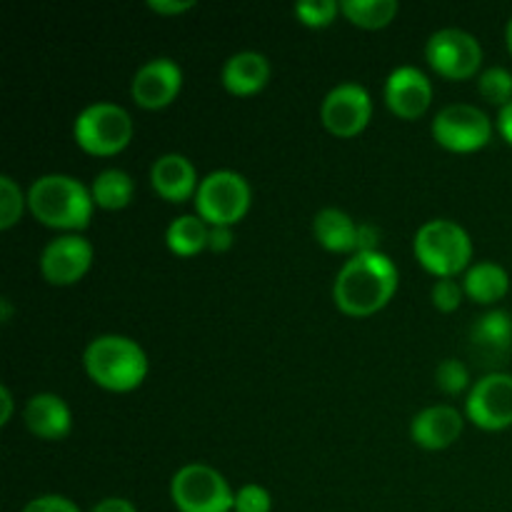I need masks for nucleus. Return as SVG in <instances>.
Returning a JSON list of instances; mask_svg holds the SVG:
<instances>
[{
    "label": "nucleus",
    "instance_id": "473e14b6",
    "mask_svg": "<svg viewBox=\"0 0 512 512\" xmlns=\"http://www.w3.org/2000/svg\"><path fill=\"white\" fill-rule=\"evenodd\" d=\"M208 248L213 253H225V250L233 248V228H228V225H210Z\"/></svg>",
    "mask_w": 512,
    "mask_h": 512
},
{
    "label": "nucleus",
    "instance_id": "0eeeda50",
    "mask_svg": "<svg viewBox=\"0 0 512 512\" xmlns=\"http://www.w3.org/2000/svg\"><path fill=\"white\" fill-rule=\"evenodd\" d=\"M250 193L248 180L235 170H213L205 175L195 193V210L208 225H228L245 218L250 210Z\"/></svg>",
    "mask_w": 512,
    "mask_h": 512
},
{
    "label": "nucleus",
    "instance_id": "6ab92c4d",
    "mask_svg": "<svg viewBox=\"0 0 512 512\" xmlns=\"http://www.w3.org/2000/svg\"><path fill=\"white\" fill-rule=\"evenodd\" d=\"M313 235L330 253H353L358 245V223L340 208H323L313 218Z\"/></svg>",
    "mask_w": 512,
    "mask_h": 512
},
{
    "label": "nucleus",
    "instance_id": "f03ea898",
    "mask_svg": "<svg viewBox=\"0 0 512 512\" xmlns=\"http://www.w3.org/2000/svg\"><path fill=\"white\" fill-rule=\"evenodd\" d=\"M28 208L55 230H83L93 218V195L78 178L63 173L40 175L28 190Z\"/></svg>",
    "mask_w": 512,
    "mask_h": 512
},
{
    "label": "nucleus",
    "instance_id": "a211bd4d",
    "mask_svg": "<svg viewBox=\"0 0 512 512\" xmlns=\"http://www.w3.org/2000/svg\"><path fill=\"white\" fill-rule=\"evenodd\" d=\"M220 80H223L225 90L233 95H255L263 90L270 80V63L263 53L255 50H240L225 60L223 70H220Z\"/></svg>",
    "mask_w": 512,
    "mask_h": 512
},
{
    "label": "nucleus",
    "instance_id": "4be33fe9",
    "mask_svg": "<svg viewBox=\"0 0 512 512\" xmlns=\"http://www.w3.org/2000/svg\"><path fill=\"white\" fill-rule=\"evenodd\" d=\"M208 235L210 225L200 215H180L165 230V243L175 255L190 258L208 248Z\"/></svg>",
    "mask_w": 512,
    "mask_h": 512
},
{
    "label": "nucleus",
    "instance_id": "7ed1b4c3",
    "mask_svg": "<svg viewBox=\"0 0 512 512\" xmlns=\"http://www.w3.org/2000/svg\"><path fill=\"white\" fill-rule=\"evenodd\" d=\"M83 365L90 380L110 393H130L140 388L148 375V355L125 335H100L90 340Z\"/></svg>",
    "mask_w": 512,
    "mask_h": 512
},
{
    "label": "nucleus",
    "instance_id": "2f4dec72",
    "mask_svg": "<svg viewBox=\"0 0 512 512\" xmlns=\"http://www.w3.org/2000/svg\"><path fill=\"white\" fill-rule=\"evenodd\" d=\"M380 230L373 223L358 225V245H355V255L358 253H378Z\"/></svg>",
    "mask_w": 512,
    "mask_h": 512
},
{
    "label": "nucleus",
    "instance_id": "58836bf2",
    "mask_svg": "<svg viewBox=\"0 0 512 512\" xmlns=\"http://www.w3.org/2000/svg\"><path fill=\"white\" fill-rule=\"evenodd\" d=\"M505 43H508V50L512 55V18L508 20V28H505Z\"/></svg>",
    "mask_w": 512,
    "mask_h": 512
},
{
    "label": "nucleus",
    "instance_id": "b1692460",
    "mask_svg": "<svg viewBox=\"0 0 512 512\" xmlns=\"http://www.w3.org/2000/svg\"><path fill=\"white\" fill-rule=\"evenodd\" d=\"M473 343L485 353H505L512 343V318L505 310H490L473 325Z\"/></svg>",
    "mask_w": 512,
    "mask_h": 512
},
{
    "label": "nucleus",
    "instance_id": "cd10ccee",
    "mask_svg": "<svg viewBox=\"0 0 512 512\" xmlns=\"http://www.w3.org/2000/svg\"><path fill=\"white\" fill-rule=\"evenodd\" d=\"M435 385L445 395H460L470 385V373L463 365V360L448 358L435 368Z\"/></svg>",
    "mask_w": 512,
    "mask_h": 512
},
{
    "label": "nucleus",
    "instance_id": "f704fd0d",
    "mask_svg": "<svg viewBox=\"0 0 512 512\" xmlns=\"http://www.w3.org/2000/svg\"><path fill=\"white\" fill-rule=\"evenodd\" d=\"M90 512H138L135 505L125 498H105L100 500Z\"/></svg>",
    "mask_w": 512,
    "mask_h": 512
},
{
    "label": "nucleus",
    "instance_id": "4c0bfd02",
    "mask_svg": "<svg viewBox=\"0 0 512 512\" xmlns=\"http://www.w3.org/2000/svg\"><path fill=\"white\" fill-rule=\"evenodd\" d=\"M0 310H3V318H0V320H3V323H8V320H10V300L8 298L0 300Z\"/></svg>",
    "mask_w": 512,
    "mask_h": 512
},
{
    "label": "nucleus",
    "instance_id": "ddd939ff",
    "mask_svg": "<svg viewBox=\"0 0 512 512\" xmlns=\"http://www.w3.org/2000/svg\"><path fill=\"white\" fill-rule=\"evenodd\" d=\"M183 88V70L173 58H153L140 65L130 83V95L145 110H160L173 103Z\"/></svg>",
    "mask_w": 512,
    "mask_h": 512
},
{
    "label": "nucleus",
    "instance_id": "c9c22d12",
    "mask_svg": "<svg viewBox=\"0 0 512 512\" xmlns=\"http://www.w3.org/2000/svg\"><path fill=\"white\" fill-rule=\"evenodd\" d=\"M498 130H500V135H503V138L512 145V103L505 105V108H500Z\"/></svg>",
    "mask_w": 512,
    "mask_h": 512
},
{
    "label": "nucleus",
    "instance_id": "412c9836",
    "mask_svg": "<svg viewBox=\"0 0 512 512\" xmlns=\"http://www.w3.org/2000/svg\"><path fill=\"white\" fill-rule=\"evenodd\" d=\"M90 195L93 203L103 210H123L128 208L130 200L135 195V183L125 170L108 168L103 173L95 175L93 185H90Z\"/></svg>",
    "mask_w": 512,
    "mask_h": 512
},
{
    "label": "nucleus",
    "instance_id": "e433bc0d",
    "mask_svg": "<svg viewBox=\"0 0 512 512\" xmlns=\"http://www.w3.org/2000/svg\"><path fill=\"white\" fill-rule=\"evenodd\" d=\"M0 405H3V413H0V425H8L10 415H13V395H10L8 385H0Z\"/></svg>",
    "mask_w": 512,
    "mask_h": 512
},
{
    "label": "nucleus",
    "instance_id": "423d86ee",
    "mask_svg": "<svg viewBox=\"0 0 512 512\" xmlns=\"http://www.w3.org/2000/svg\"><path fill=\"white\" fill-rule=\"evenodd\" d=\"M170 498L180 512H233L235 493L228 480L203 463L183 465L170 480Z\"/></svg>",
    "mask_w": 512,
    "mask_h": 512
},
{
    "label": "nucleus",
    "instance_id": "9d476101",
    "mask_svg": "<svg viewBox=\"0 0 512 512\" xmlns=\"http://www.w3.org/2000/svg\"><path fill=\"white\" fill-rule=\"evenodd\" d=\"M373 118V100L360 83H340L320 103V120L338 138H355Z\"/></svg>",
    "mask_w": 512,
    "mask_h": 512
},
{
    "label": "nucleus",
    "instance_id": "bb28decb",
    "mask_svg": "<svg viewBox=\"0 0 512 512\" xmlns=\"http://www.w3.org/2000/svg\"><path fill=\"white\" fill-rule=\"evenodd\" d=\"M295 18L308 28H328L340 13L338 0H300L295 3Z\"/></svg>",
    "mask_w": 512,
    "mask_h": 512
},
{
    "label": "nucleus",
    "instance_id": "2eb2a0df",
    "mask_svg": "<svg viewBox=\"0 0 512 512\" xmlns=\"http://www.w3.org/2000/svg\"><path fill=\"white\" fill-rule=\"evenodd\" d=\"M465 420L453 405H433L420 410L410 423V438L425 450H445L463 435Z\"/></svg>",
    "mask_w": 512,
    "mask_h": 512
},
{
    "label": "nucleus",
    "instance_id": "6e6552de",
    "mask_svg": "<svg viewBox=\"0 0 512 512\" xmlns=\"http://www.w3.org/2000/svg\"><path fill=\"white\" fill-rule=\"evenodd\" d=\"M433 138L450 153H475L493 138V123L478 105L450 103L433 118Z\"/></svg>",
    "mask_w": 512,
    "mask_h": 512
},
{
    "label": "nucleus",
    "instance_id": "4468645a",
    "mask_svg": "<svg viewBox=\"0 0 512 512\" xmlns=\"http://www.w3.org/2000/svg\"><path fill=\"white\" fill-rule=\"evenodd\" d=\"M433 103V85L415 65H400L385 80V105L398 118L415 120Z\"/></svg>",
    "mask_w": 512,
    "mask_h": 512
},
{
    "label": "nucleus",
    "instance_id": "f257e3e1",
    "mask_svg": "<svg viewBox=\"0 0 512 512\" xmlns=\"http://www.w3.org/2000/svg\"><path fill=\"white\" fill-rule=\"evenodd\" d=\"M398 268L385 253H358L340 268L333 283V300L345 315L368 318L393 300Z\"/></svg>",
    "mask_w": 512,
    "mask_h": 512
},
{
    "label": "nucleus",
    "instance_id": "f8f14e48",
    "mask_svg": "<svg viewBox=\"0 0 512 512\" xmlns=\"http://www.w3.org/2000/svg\"><path fill=\"white\" fill-rule=\"evenodd\" d=\"M93 265V245L80 235L53 238L40 253V273L50 285H75Z\"/></svg>",
    "mask_w": 512,
    "mask_h": 512
},
{
    "label": "nucleus",
    "instance_id": "c85d7f7f",
    "mask_svg": "<svg viewBox=\"0 0 512 512\" xmlns=\"http://www.w3.org/2000/svg\"><path fill=\"white\" fill-rule=\"evenodd\" d=\"M463 295L465 288L455 278H438L433 290H430L433 305L440 313H455L460 308V303H463Z\"/></svg>",
    "mask_w": 512,
    "mask_h": 512
},
{
    "label": "nucleus",
    "instance_id": "f3484780",
    "mask_svg": "<svg viewBox=\"0 0 512 512\" xmlns=\"http://www.w3.org/2000/svg\"><path fill=\"white\" fill-rule=\"evenodd\" d=\"M23 420L30 433L40 440H63L73 428L68 403L55 393H38L25 403Z\"/></svg>",
    "mask_w": 512,
    "mask_h": 512
},
{
    "label": "nucleus",
    "instance_id": "5701e85b",
    "mask_svg": "<svg viewBox=\"0 0 512 512\" xmlns=\"http://www.w3.org/2000/svg\"><path fill=\"white\" fill-rule=\"evenodd\" d=\"M398 0H340V13L353 25L378 30L393 23L398 15Z\"/></svg>",
    "mask_w": 512,
    "mask_h": 512
},
{
    "label": "nucleus",
    "instance_id": "20e7f679",
    "mask_svg": "<svg viewBox=\"0 0 512 512\" xmlns=\"http://www.w3.org/2000/svg\"><path fill=\"white\" fill-rule=\"evenodd\" d=\"M413 253L428 273L438 278H455L473 258V240L455 220L435 218L420 225L413 240Z\"/></svg>",
    "mask_w": 512,
    "mask_h": 512
},
{
    "label": "nucleus",
    "instance_id": "39448f33",
    "mask_svg": "<svg viewBox=\"0 0 512 512\" xmlns=\"http://www.w3.org/2000/svg\"><path fill=\"white\" fill-rule=\"evenodd\" d=\"M73 138L85 153L108 158L128 148L133 140V118L115 103H93L75 118Z\"/></svg>",
    "mask_w": 512,
    "mask_h": 512
},
{
    "label": "nucleus",
    "instance_id": "a878e982",
    "mask_svg": "<svg viewBox=\"0 0 512 512\" xmlns=\"http://www.w3.org/2000/svg\"><path fill=\"white\" fill-rule=\"evenodd\" d=\"M28 195H23L20 185L10 175H0V230H10L23 215Z\"/></svg>",
    "mask_w": 512,
    "mask_h": 512
},
{
    "label": "nucleus",
    "instance_id": "393cba45",
    "mask_svg": "<svg viewBox=\"0 0 512 512\" xmlns=\"http://www.w3.org/2000/svg\"><path fill=\"white\" fill-rule=\"evenodd\" d=\"M478 90L488 103L498 105V108H505V105L512 103V73L508 68L493 65V68L480 73Z\"/></svg>",
    "mask_w": 512,
    "mask_h": 512
},
{
    "label": "nucleus",
    "instance_id": "9b49d317",
    "mask_svg": "<svg viewBox=\"0 0 512 512\" xmlns=\"http://www.w3.org/2000/svg\"><path fill=\"white\" fill-rule=\"evenodd\" d=\"M465 415L473 425L498 433L512 425V375L490 373L480 378L465 400Z\"/></svg>",
    "mask_w": 512,
    "mask_h": 512
},
{
    "label": "nucleus",
    "instance_id": "1a4fd4ad",
    "mask_svg": "<svg viewBox=\"0 0 512 512\" xmlns=\"http://www.w3.org/2000/svg\"><path fill=\"white\" fill-rule=\"evenodd\" d=\"M430 68L448 80H468L478 75L483 48L473 33L460 28H440L425 43Z\"/></svg>",
    "mask_w": 512,
    "mask_h": 512
},
{
    "label": "nucleus",
    "instance_id": "c756f323",
    "mask_svg": "<svg viewBox=\"0 0 512 512\" xmlns=\"http://www.w3.org/2000/svg\"><path fill=\"white\" fill-rule=\"evenodd\" d=\"M270 508H273V498L263 485L248 483L235 493L233 512H270Z\"/></svg>",
    "mask_w": 512,
    "mask_h": 512
},
{
    "label": "nucleus",
    "instance_id": "72a5a7b5",
    "mask_svg": "<svg viewBox=\"0 0 512 512\" xmlns=\"http://www.w3.org/2000/svg\"><path fill=\"white\" fill-rule=\"evenodd\" d=\"M148 8L160 15H183L195 8V0H148Z\"/></svg>",
    "mask_w": 512,
    "mask_h": 512
},
{
    "label": "nucleus",
    "instance_id": "7c9ffc66",
    "mask_svg": "<svg viewBox=\"0 0 512 512\" xmlns=\"http://www.w3.org/2000/svg\"><path fill=\"white\" fill-rule=\"evenodd\" d=\"M23 512H80L73 500L63 498V495H40V498L30 500Z\"/></svg>",
    "mask_w": 512,
    "mask_h": 512
},
{
    "label": "nucleus",
    "instance_id": "aec40b11",
    "mask_svg": "<svg viewBox=\"0 0 512 512\" xmlns=\"http://www.w3.org/2000/svg\"><path fill=\"white\" fill-rule=\"evenodd\" d=\"M465 295L480 305H493L503 300L510 290V275L503 265L490 263V260H480V263L470 265L468 273L463 278Z\"/></svg>",
    "mask_w": 512,
    "mask_h": 512
},
{
    "label": "nucleus",
    "instance_id": "dca6fc26",
    "mask_svg": "<svg viewBox=\"0 0 512 512\" xmlns=\"http://www.w3.org/2000/svg\"><path fill=\"white\" fill-rule=\"evenodd\" d=\"M150 185L168 203H185L190 198L195 200L200 180L195 165L185 155L168 153L160 155L150 168Z\"/></svg>",
    "mask_w": 512,
    "mask_h": 512
}]
</instances>
